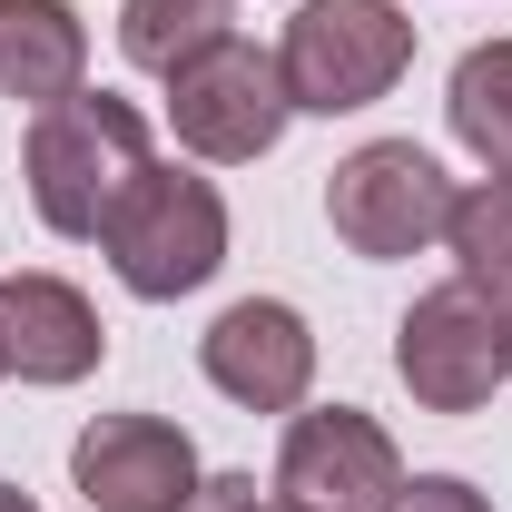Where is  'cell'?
<instances>
[{
    "mask_svg": "<svg viewBox=\"0 0 512 512\" xmlns=\"http://www.w3.org/2000/svg\"><path fill=\"white\" fill-rule=\"evenodd\" d=\"M197 365L247 414H296L306 384H316V335H306V316L286 296H237L227 316L197 335Z\"/></svg>",
    "mask_w": 512,
    "mask_h": 512,
    "instance_id": "9",
    "label": "cell"
},
{
    "mask_svg": "<svg viewBox=\"0 0 512 512\" xmlns=\"http://www.w3.org/2000/svg\"><path fill=\"white\" fill-rule=\"evenodd\" d=\"M444 247H453V266H463V286H483L493 306H512V178H473V188H453Z\"/></svg>",
    "mask_w": 512,
    "mask_h": 512,
    "instance_id": "14",
    "label": "cell"
},
{
    "mask_svg": "<svg viewBox=\"0 0 512 512\" xmlns=\"http://www.w3.org/2000/svg\"><path fill=\"white\" fill-rule=\"evenodd\" d=\"M69 483L89 512H188V493L207 473H197V444L168 414H99L69 444Z\"/></svg>",
    "mask_w": 512,
    "mask_h": 512,
    "instance_id": "8",
    "label": "cell"
},
{
    "mask_svg": "<svg viewBox=\"0 0 512 512\" xmlns=\"http://www.w3.org/2000/svg\"><path fill=\"white\" fill-rule=\"evenodd\" d=\"M444 217H453V178H444V158L414 148V138H365L325 178V227L365 256V266L424 256L444 237Z\"/></svg>",
    "mask_w": 512,
    "mask_h": 512,
    "instance_id": "4",
    "label": "cell"
},
{
    "mask_svg": "<svg viewBox=\"0 0 512 512\" xmlns=\"http://www.w3.org/2000/svg\"><path fill=\"white\" fill-rule=\"evenodd\" d=\"M394 375L424 414H483L493 394L512 384V325L483 286H434L414 296L404 325H394Z\"/></svg>",
    "mask_w": 512,
    "mask_h": 512,
    "instance_id": "5",
    "label": "cell"
},
{
    "mask_svg": "<svg viewBox=\"0 0 512 512\" xmlns=\"http://www.w3.org/2000/svg\"><path fill=\"white\" fill-rule=\"evenodd\" d=\"M148 158H158V148H148V119H138V99H119V89H79L60 109H40L30 138H20L30 207H40V227H60V237H99L109 207L128 197V178H138Z\"/></svg>",
    "mask_w": 512,
    "mask_h": 512,
    "instance_id": "1",
    "label": "cell"
},
{
    "mask_svg": "<svg viewBox=\"0 0 512 512\" xmlns=\"http://www.w3.org/2000/svg\"><path fill=\"white\" fill-rule=\"evenodd\" d=\"M188 512H306V503H286V493H256L247 473H207L188 493Z\"/></svg>",
    "mask_w": 512,
    "mask_h": 512,
    "instance_id": "16",
    "label": "cell"
},
{
    "mask_svg": "<svg viewBox=\"0 0 512 512\" xmlns=\"http://www.w3.org/2000/svg\"><path fill=\"white\" fill-rule=\"evenodd\" d=\"M89 89V30L69 0H0V99H20L30 119Z\"/></svg>",
    "mask_w": 512,
    "mask_h": 512,
    "instance_id": "11",
    "label": "cell"
},
{
    "mask_svg": "<svg viewBox=\"0 0 512 512\" xmlns=\"http://www.w3.org/2000/svg\"><path fill=\"white\" fill-rule=\"evenodd\" d=\"M109 325L69 276H0V375L20 384H79L99 375Z\"/></svg>",
    "mask_w": 512,
    "mask_h": 512,
    "instance_id": "10",
    "label": "cell"
},
{
    "mask_svg": "<svg viewBox=\"0 0 512 512\" xmlns=\"http://www.w3.org/2000/svg\"><path fill=\"white\" fill-rule=\"evenodd\" d=\"M503 325H512V306H503Z\"/></svg>",
    "mask_w": 512,
    "mask_h": 512,
    "instance_id": "18",
    "label": "cell"
},
{
    "mask_svg": "<svg viewBox=\"0 0 512 512\" xmlns=\"http://www.w3.org/2000/svg\"><path fill=\"white\" fill-rule=\"evenodd\" d=\"M384 512H493V503H483L463 473H414V483H404V493H394Z\"/></svg>",
    "mask_w": 512,
    "mask_h": 512,
    "instance_id": "15",
    "label": "cell"
},
{
    "mask_svg": "<svg viewBox=\"0 0 512 512\" xmlns=\"http://www.w3.org/2000/svg\"><path fill=\"white\" fill-rule=\"evenodd\" d=\"M0 512H40V503H30V493H20V483H0Z\"/></svg>",
    "mask_w": 512,
    "mask_h": 512,
    "instance_id": "17",
    "label": "cell"
},
{
    "mask_svg": "<svg viewBox=\"0 0 512 512\" xmlns=\"http://www.w3.org/2000/svg\"><path fill=\"white\" fill-rule=\"evenodd\" d=\"M227 20H237V0H119V50H128V69L178 79V69L207 60L217 40H237Z\"/></svg>",
    "mask_w": 512,
    "mask_h": 512,
    "instance_id": "12",
    "label": "cell"
},
{
    "mask_svg": "<svg viewBox=\"0 0 512 512\" xmlns=\"http://www.w3.org/2000/svg\"><path fill=\"white\" fill-rule=\"evenodd\" d=\"M444 119L483 158V178H512V40L463 50V69H453V89H444Z\"/></svg>",
    "mask_w": 512,
    "mask_h": 512,
    "instance_id": "13",
    "label": "cell"
},
{
    "mask_svg": "<svg viewBox=\"0 0 512 512\" xmlns=\"http://www.w3.org/2000/svg\"><path fill=\"white\" fill-rule=\"evenodd\" d=\"M99 247H109L128 296L178 306V296H197V286L227 266V197H217V178H197V168L148 158V168L128 178V197L109 207Z\"/></svg>",
    "mask_w": 512,
    "mask_h": 512,
    "instance_id": "2",
    "label": "cell"
},
{
    "mask_svg": "<svg viewBox=\"0 0 512 512\" xmlns=\"http://www.w3.org/2000/svg\"><path fill=\"white\" fill-rule=\"evenodd\" d=\"M276 493L306 512H384L404 493V453L365 404H296L286 444H276Z\"/></svg>",
    "mask_w": 512,
    "mask_h": 512,
    "instance_id": "7",
    "label": "cell"
},
{
    "mask_svg": "<svg viewBox=\"0 0 512 512\" xmlns=\"http://www.w3.org/2000/svg\"><path fill=\"white\" fill-rule=\"evenodd\" d=\"M286 119H296L286 69H276V50H256V40H217L207 60H188L168 79V128H178V148H188V158H217V168L266 158V148L286 138Z\"/></svg>",
    "mask_w": 512,
    "mask_h": 512,
    "instance_id": "6",
    "label": "cell"
},
{
    "mask_svg": "<svg viewBox=\"0 0 512 512\" xmlns=\"http://www.w3.org/2000/svg\"><path fill=\"white\" fill-rule=\"evenodd\" d=\"M276 69H286V99L316 109V119L375 109L414 69V20L394 0H306L286 20V40H276Z\"/></svg>",
    "mask_w": 512,
    "mask_h": 512,
    "instance_id": "3",
    "label": "cell"
}]
</instances>
